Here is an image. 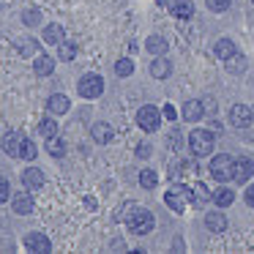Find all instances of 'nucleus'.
Masks as SVG:
<instances>
[{"mask_svg": "<svg viewBox=\"0 0 254 254\" xmlns=\"http://www.w3.org/2000/svg\"><path fill=\"white\" fill-rule=\"evenodd\" d=\"M126 224H128V230H131L134 235H148V232L153 230L156 219H153V213H150V210H145V208H131Z\"/></svg>", "mask_w": 254, "mask_h": 254, "instance_id": "f257e3e1", "label": "nucleus"}, {"mask_svg": "<svg viewBox=\"0 0 254 254\" xmlns=\"http://www.w3.org/2000/svg\"><path fill=\"white\" fill-rule=\"evenodd\" d=\"M189 148H191V153L197 156V159L210 156L213 153V134H210L208 128H194V131L189 134Z\"/></svg>", "mask_w": 254, "mask_h": 254, "instance_id": "f03ea898", "label": "nucleus"}, {"mask_svg": "<svg viewBox=\"0 0 254 254\" xmlns=\"http://www.w3.org/2000/svg\"><path fill=\"white\" fill-rule=\"evenodd\" d=\"M189 197H194V191L189 186H172V189H167V194H164V205L170 210H175V213H183L186 205H189Z\"/></svg>", "mask_w": 254, "mask_h": 254, "instance_id": "7ed1b4c3", "label": "nucleus"}, {"mask_svg": "<svg viewBox=\"0 0 254 254\" xmlns=\"http://www.w3.org/2000/svg\"><path fill=\"white\" fill-rule=\"evenodd\" d=\"M232 172H235V159H232V156L219 153L213 161H210V175H213L219 183L232 181Z\"/></svg>", "mask_w": 254, "mask_h": 254, "instance_id": "20e7f679", "label": "nucleus"}, {"mask_svg": "<svg viewBox=\"0 0 254 254\" xmlns=\"http://www.w3.org/2000/svg\"><path fill=\"white\" fill-rule=\"evenodd\" d=\"M77 90H79L82 99H99V96L104 93V79H101L99 74H85V77L79 79Z\"/></svg>", "mask_w": 254, "mask_h": 254, "instance_id": "39448f33", "label": "nucleus"}, {"mask_svg": "<svg viewBox=\"0 0 254 254\" xmlns=\"http://www.w3.org/2000/svg\"><path fill=\"white\" fill-rule=\"evenodd\" d=\"M159 123H161L159 107H153V104L139 107V112H137V126L142 128V131H156V128H159Z\"/></svg>", "mask_w": 254, "mask_h": 254, "instance_id": "423d86ee", "label": "nucleus"}, {"mask_svg": "<svg viewBox=\"0 0 254 254\" xmlns=\"http://www.w3.org/2000/svg\"><path fill=\"white\" fill-rule=\"evenodd\" d=\"M254 118H252V107H246V104H235L230 110V123L235 128H246L249 123H252Z\"/></svg>", "mask_w": 254, "mask_h": 254, "instance_id": "0eeeda50", "label": "nucleus"}, {"mask_svg": "<svg viewBox=\"0 0 254 254\" xmlns=\"http://www.w3.org/2000/svg\"><path fill=\"white\" fill-rule=\"evenodd\" d=\"M254 175V161L252 159H235V172H232V178H235L238 183H249V178Z\"/></svg>", "mask_w": 254, "mask_h": 254, "instance_id": "6e6552de", "label": "nucleus"}, {"mask_svg": "<svg viewBox=\"0 0 254 254\" xmlns=\"http://www.w3.org/2000/svg\"><path fill=\"white\" fill-rule=\"evenodd\" d=\"M22 183L28 191H36V189L44 186V172L39 170V167H28V170L22 172Z\"/></svg>", "mask_w": 254, "mask_h": 254, "instance_id": "1a4fd4ad", "label": "nucleus"}, {"mask_svg": "<svg viewBox=\"0 0 254 254\" xmlns=\"http://www.w3.org/2000/svg\"><path fill=\"white\" fill-rule=\"evenodd\" d=\"M170 14L178 19H191L194 17V3L191 0H170Z\"/></svg>", "mask_w": 254, "mask_h": 254, "instance_id": "9d476101", "label": "nucleus"}, {"mask_svg": "<svg viewBox=\"0 0 254 254\" xmlns=\"http://www.w3.org/2000/svg\"><path fill=\"white\" fill-rule=\"evenodd\" d=\"M25 246H28L30 252H41V254L52 252V243L47 241V235H41V232H30V235L25 238Z\"/></svg>", "mask_w": 254, "mask_h": 254, "instance_id": "9b49d317", "label": "nucleus"}, {"mask_svg": "<svg viewBox=\"0 0 254 254\" xmlns=\"http://www.w3.org/2000/svg\"><path fill=\"white\" fill-rule=\"evenodd\" d=\"M205 227H208L210 232H224L227 230V216L221 213V210H210V213L205 216Z\"/></svg>", "mask_w": 254, "mask_h": 254, "instance_id": "f8f14e48", "label": "nucleus"}, {"mask_svg": "<svg viewBox=\"0 0 254 254\" xmlns=\"http://www.w3.org/2000/svg\"><path fill=\"white\" fill-rule=\"evenodd\" d=\"M68 99L63 93H55V96H50V101H47V110L52 112V115H66L68 112Z\"/></svg>", "mask_w": 254, "mask_h": 254, "instance_id": "ddd939ff", "label": "nucleus"}, {"mask_svg": "<svg viewBox=\"0 0 254 254\" xmlns=\"http://www.w3.org/2000/svg\"><path fill=\"white\" fill-rule=\"evenodd\" d=\"M150 74H153L156 79H167V77L172 74V63L167 61V58H161V55H159L153 63H150Z\"/></svg>", "mask_w": 254, "mask_h": 254, "instance_id": "4468645a", "label": "nucleus"}, {"mask_svg": "<svg viewBox=\"0 0 254 254\" xmlns=\"http://www.w3.org/2000/svg\"><path fill=\"white\" fill-rule=\"evenodd\" d=\"M205 115V110H202V101H197V99H189L186 104H183V118L186 121H199V118Z\"/></svg>", "mask_w": 254, "mask_h": 254, "instance_id": "2eb2a0df", "label": "nucleus"}, {"mask_svg": "<svg viewBox=\"0 0 254 254\" xmlns=\"http://www.w3.org/2000/svg\"><path fill=\"white\" fill-rule=\"evenodd\" d=\"M11 205H14V210H17V213H30V210H33V197H30L28 191H22V194H14L11 197Z\"/></svg>", "mask_w": 254, "mask_h": 254, "instance_id": "dca6fc26", "label": "nucleus"}, {"mask_svg": "<svg viewBox=\"0 0 254 254\" xmlns=\"http://www.w3.org/2000/svg\"><path fill=\"white\" fill-rule=\"evenodd\" d=\"M235 52H238V47H235V41H232V39H219V41H216V58L230 61Z\"/></svg>", "mask_w": 254, "mask_h": 254, "instance_id": "f3484780", "label": "nucleus"}, {"mask_svg": "<svg viewBox=\"0 0 254 254\" xmlns=\"http://www.w3.org/2000/svg\"><path fill=\"white\" fill-rule=\"evenodd\" d=\"M52 68H55V61H52L50 55H39V58H36L33 71L39 74V77H50V74H52Z\"/></svg>", "mask_w": 254, "mask_h": 254, "instance_id": "a211bd4d", "label": "nucleus"}, {"mask_svg": "<svg viewBox=\"0 0 254 254\" xmlns=\"http://www.w3.org/2000/svg\"><path fill=\"white\" fill-rule=\"evenodd\" d=\"M19 145H22V134H17V131L6 134V139H3V150H6L8 156H19Z\"/></svg>", "mask_w": 254, "mask_h": 254, "instance_id": "6ab92c4d", "label": "nucleus"}, {"mask_svg": "<svg viewBox=\"0 0 254 254\" xmlns=\"http://www.w3.org/2000/svg\"><path fill=\"white\" fill-rule=\"evenodd\" d=\"M210 199H213L219 208H227V205H232V199H235V194H232V189H227V186H221V189H216L213 194H210Z\"/></svg>", "mask_w": 254, "mask_h": 254, "instance_id": "aec40b11", "label": "nucleus"}, {"mask_svg": "<svg viewBox=\"0 0 254 254\" xmlns=\"http://www.w3.org/2000/svg\"><path fill=\"white\" fill-rule=\"evenodd\" d=\"M47 150H50V156H55V159H63L66 156V142H63L61 137H47Z\"/></svg>", "mask_w": 254, "mask_h": 254, "instance_id": "412c9836", "label": "nucleus"}, {"mask_svg": "<svg viewBox=\"0 0 254 254\" xmlns=\"http://www.w3.org/2000/svg\"><path fill=\"white\" fill-rule=\"evenodd\" d=\"M93 139L96 142H101V145H107L112 139V126L110 123H96L93 126Z\"/></svg>", "mask_w": 254, "mask_h": 254, "instance_id": "4be33fe9", "label": "nucleus"}, {"mask_svg": "<svg viewBox=\"0 0 254 254\" xmlns=\"http://www.w3.org/2000/svg\"><path fill=\"white\" fill-rule=\"evenodd\" d=\"M246 66H249V63H246V58H243L241 52H235V55L227 61V71H230V74H243V71H246Z\"/></svg>", "mask_w": 254, "mask_h": 254, "instance_id": "5701e85b", "label": "nucleus"}, {"mask_svg": "<svg viewBox=\"0 0 254 254\" xmlns=\"http://www.w3.org/2000/svg\"><path fill=\"white\" fill-rule=\"evenodd\" d=\"M44 41H47V44H61V41H63V28H61V25H47V28H44Z\"/></svg>", "mask_w": 254, "mask_h": 254, "instance_id": "b1692460", "label": "nucleus"}, {"mask_svg": "<svg viewBox=\"0 0 254 254\" xmlns=\"http://www.w3.org/2000/svg\"><path fill=\"white\" fill-rule=\"evenodd\" d=\"M58 58H61V61H74V58H77V44L63 39L61 44H58Z\"/></svg>", "mask_w": 254, "mask_h": 254, "instance_id": "393cba45", "label": "nucleus"}, {"mask_svg": "<svg viewBox=\"0 0 254 254\" xmlns=\"http://www.w3.org/2000/svg\"><path fill=\"white\" fill-rule=\"evenodd\" d=\"M145 50L153 52V55H164V52H167V41L161 39V36H150V39L145 41Z\"/></svg>", "mask_w": 254, "mask_h": 254, "instance_id": "a878e982", "label": "nucleus"}, {"mask_svg": "<svg viewBox=\"0 0 254 254\" xmlns=\"http://www.w3.org/2000/svg\"><path fill=\"white\" fill-rule=\"evenodd\" d=\"M36 153H39V150H36V142H33V139H25V137H22V145H19V159L33 161Z\"/></svg>", "mask_w": 254, "mask_h": 254, "instance_id": "bb28decb", "label": "nucleus"}, {"mask_svg": "<svg viewBox=\"0 0 254 254\" xmlns=\"http://www.w3.org/2000/svg\"><path fill=\"white\" fill-rule=\"evenodd\" d=\"M189 170H194V164H189V161H172L170 164V178L172 181H181L183 172H189Z\"/></svg>", "mask_w": 254, "mask_h": 254, "instance_id": "cd10ccee", "label": "nucleus"}, {"mask_svg": "<svg viewBox=\"0 0 254 254\" xmlns=\"http://www.w3.org/2000/svg\"><path fill=\"white\" fill-rule=\"evenodd\" d=\"M139 186L142 189H156L159 186V175H156L153 170H142L139 172Z\"/></svg>", "mask_w": 254, "mask_h": 254, "instance_id": "c85d7f7f", "label": "nucleus"}, {"mask_svg": "<svg viewBox=\"0 0 254 254\" xmlns=\"http://www.w3.org/2000/svg\"><path fill=\"white\" fill-rule=\"evenodd\" d=\"M39 134H41V137H55V134H58V123L52 121V118H44V121L39 123Z\"/></svg>", "mask_w": 254, "mask_h": 254, "instance_id": "c756f323", "label": "nucleus"}, {"mask_svg": "<svg viewBox=\"0 0 254 254\" xmlns=\"http://www.w3.org/2000/svg\"><path fill=\"white\" fill-rule=\"evenodd\" d=\"M131 71H134V63L128 61V58H121V61L115 63V74H118V77H131Z\"/></svg>", "mask_w": 254, "mask_h": 254, "instance_id": "7c9ffc66", "label": "nucleus"}, {"mask_svg": "<svg viewBox=\"0 0 254 254\" xmlns=\"http://www.w3.org/2000/svg\"><path fill=\"white\" fill-rule=\"evenodd\" d=\"M191 191L197 194V197H194V202H197V205H202V202H208V199H210V191H208V186H205V183H197Z\"/></svg>", "mask_w": 254, "mask_h": 254, "instance_id": "2f4dec72", "label": "nucleus"}, {"mask_svg": "<svg viewBox=\"0 0 254 254\" xmlns=\"http://www.w3.org/2000/svg\"><path fill=\"white\" fill-rule=\"evenodd\" d=\"M230 3H232V0H205V6H208L210 11H216V14L227 11V8H230Z\"/></svg>", "mask_w": 254, "mask_h": 254, "instance_id": "473e14b6", "label": "nucleus"}, {"mask_svg": "<svg viewBox=\"0 0 254 254\" xmlns=\"http://www.w3.org/2000/svg\"><path fill=\"white\" fill-rule=\"evenodd\" d=\"M167 148L175 153L178 148H181V131H170V139H167Z\"/></svg>", "mask_w": 254, "mask_h": 254, "instance_id": "72a5a7b5", "label": "nucleus"}, {"mask_svg": "<svg viewBox=\"0 0 254 254\" xmlns=\"http://www.w3.org/2000/svg\"><path fill=\"white\" fill-rule=\"evenodd\" d=\"M8 197H11V186H8L6 178H0V202H6Z\"/></svg>", "mask_w": 254, "mask_h": 254, "instance_id": "f704fd0d", "label": "nucleus"}, {"mask_svg": "<svg viewBox=\"0 0 254 254\" xmlns=\"http://www.w3.org/2000/svg\"><path fill=\"white\" fill-rule=\"evenodd\" d=\"M19 50H22V55H33V52H36V41H22Z\"/></svg>", "mask_w": 254, "mask_h": 254, "instance_id": "c9c22d12", "label": "nucleus"}, {"mask_svg": "<svg viewBox=\"0 0 254 254\" xmlns=\"http://www.w3.org/2000/svg\"><path fill=\"white\" fill-rule=\"evenodd\" d=\"M137 156H139V159H148V156H150V145H137Z\"/></svg>", "mask_w": 254, "mask_h": 254, "instance_id": "e433bc0d", "label": "nucleus"}, {"mask_svg": "<svg viewBox=\"0 0 254 254\" xmlns=\"http://www.w3.org/2000/svg\"><path fill=\"white\" fill-rule=\"evenodd\" d=\"M161 110H164V118H167V121H175V107H172V104H164Z\"/></svg>", "mask_w": 254, "mask_h": 254, "instance_id": "4c0bfd02", "label": "nucleus"}, {"mask_svg": "<svg viewBox=\"0 0 254 254\" xmlns=\"http://www.w3.org/2000/svg\"><path fill=\"white\" fill-rule=\"evenodd\" d=\"M246 205H249V208H254V186L246 189Z\"/></svg>", "mask_w": 254, "mask_h": 254, "instance_id": "58836bf2", "label": "nucleus"}, {"mask_svg": "<svg viewBox=\"0 0 254 254\" xmlns=\"http://www.w3.org/2000/svg\"><path fill=\"white\" fill-rule=\"evenodd\" d=\"M252 118H254V107H252Z\"/></svg>", "mask_w": 254, "mask_h": 254, "instance_id": "ea45409f", "label": "nucleus"}, {"mask_svg": "<svg viewBox=\"0 0 254 254\" xmlns=\"http://www.w3.org/2000/svg\"><path fill=\"white\" fill-rule=\"evenodd\" d=\"M252 3H254V0H252Z\"/></svg>", "mask_w": 254, "mask_h": 254, "instance_id": "a19ab883", "label": "nucleus"}]
</instances>
